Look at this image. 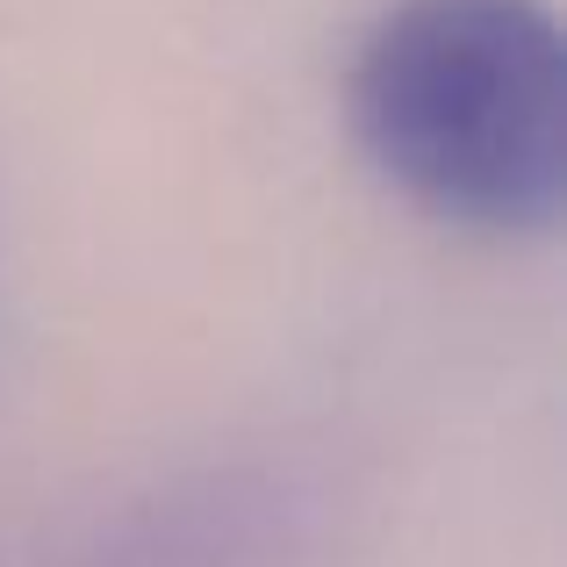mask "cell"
Wrapping results in <instances>:
<instances>
[{"instance_id":"obj_1","label":"cell","mask_w":567,"mask_h":567,"mask_svg":"<svg viewBox=\"0 0 567 567\" xmlns=\"http://www.w3.org/2000/svg\"><path fill=\"white\" fill-rule=\"evenodd\" d=\"M395 187L474 230H546L567 187V58L539 0H395L352 72Z\"/></svg>"}]
</instances>
